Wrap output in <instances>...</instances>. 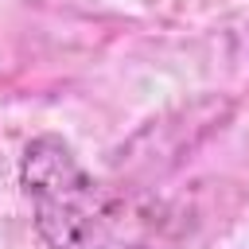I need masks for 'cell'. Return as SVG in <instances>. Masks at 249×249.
I'll return each instance as SVG.
<instances>
[{
  "label": "cell",
  "instance_id": "obj_1",
  "mask_svg": "<svg viewBox=\"0 0 249 249\" xmlns=\"http://www.w3.org/2000/svg\"><path fill=\"white\" fill-rule=\"evenodd\" d=\"M19 183L35 230L51 249H136L140 218L121 195L97 183L62 136H35L19 160Z\"/></svg>",
  "mask_w": 249,
  "mask_h": 249
}]
</instances>
